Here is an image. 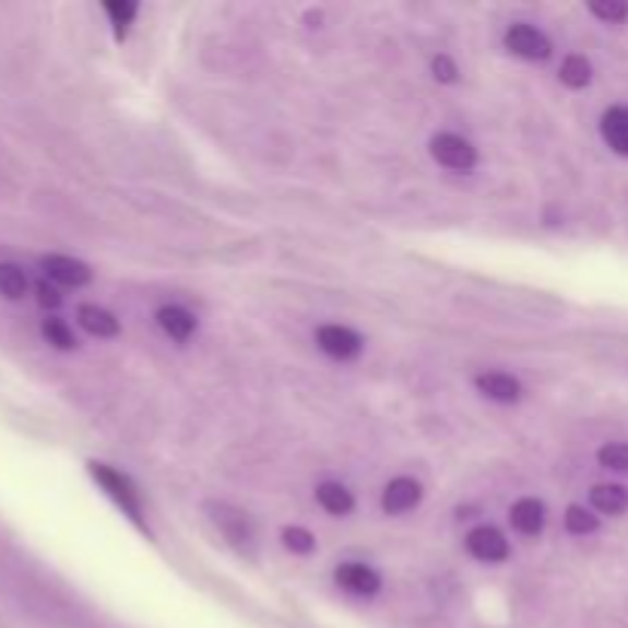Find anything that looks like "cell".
Masks as SVG:
<instances>
[{
  "label": "cell",
  "instance_id": "cell-25",
  "mask_svg": "<svg viewBox=\"0 0 628 628\" xmlns=\"http://www.w3.org/2000/svg\"><path fill=\"white\" fill-rule=\"evenodd\" d=\"M34 295H37V304L40 307H47V310H59L62 307V288L59 285H52L49 280H40V283L34 285Z\"/></svg>",
  "mask_w": 628,
  "mask_h": 628
},
{
  "label": "cell",
  "instance_id": "cell-15",
  "mask_svg": "<svg viewBox=\"0 0 628 628\" xmlns=\"http://www.w3.org/2000/svg\"><path fill=\"white\" fill-rule=\"evenodd\" d=\"M601 139L611 147L613 154L628 157V108L626 105H613L601 114Z\"/></svg>",
  "mask_w": 628,
  "mask_h": 628
},
{
  "label": "cell",
  "instance_id": "cell-16",
  "mask_svg": "<svg viewBox=\"0 0 628 628\" xmlns=\"http://www.w3.org/2000/svg\"><path fill=\"white\" fill-rule=\"evenodd\" d=\"M592 78H595V68L582 52H567L558 64V83L567 90H585Z\"/></svg>",
  "mask_w": 628,
  "mask_h": 628
},
{
  "label": "cell",
  "instance_id": "cell-10",
  "mask_svg": "<svg viewBox=\"0 0 628 628\" xmlns=\"http://www.w3.org/2000/svg\"><path fill=\"white\" fill-rule=\"evenodd\" d=\"M546 521H549V509L540 497H519L509 506V528L524 540H534V536L543 534Z\"/></svg>",
  "mask_w": 628,
  "mask_h": 628
},
{
  "label": "cell",
  "instance_id": "cell-6",
  "mask_svg": "<svg viewBox=\"0 0 628 628\" xmlns=\"http://www.w3.org/2000/svg\"><path fill=\"white\" fill-rule=\"evenodd\" d=\"M472 387H475V393L487 399V402H494V405H519L524 399V383L516 375L500 371V368L478 371L472 377Z\"/></svg>",
  "mask_w": 628,
  "mask_h": 628
},
{
  "label": "cell",
  "instance_id": "cell-22",
  "mask_svg": "<svg viewBox=\"0 0 628 628\" xmlns=\"http://www.w3.org/2000/svg\"><path fill=\"white\" fill-rule=\"evenodd\" d=\"M585 10H589L597 22H604V25H623L628 19L626 0H592Z\"/></svg>",
  "mask_w": 628,
  "mask_h": 628
},
{
  "label": "cell",
  "instance_id": "cell-5",
  "mask_svg": "<svg viewBox=\"0 0 628 628\" xmlns=\"http://www.w3.org/2000/svg\"><path fill=\"white\" fill-rule=\"evenodd\" d=\"M463 546L470 552L472 561H478V565H502L512 555L509 536L494 524H475L470 534L463 536Z\"/></svg>",
  "mask_w": 628,
  "mask_h": 628
},
{
  "label": "cell",
  "instance_id": "cell-18",
  "mask_svg": "<svg viewBox=\"0 0 628 628\" xmlns=\"http://www.w3.org/2000/svg\"><path fill=\"white\" fill-rule=\"evenodd\" d=\"M40 334H44V341H47L49 346H56V349H62V353L78 349V334H74V329L64 322L62 316H47V319L40 322Z\"/></svg>",
  "mask_w": 628,
  "mask_h": 628
},
{
  "label": "cell",
  "instance_id": "cell-14",
  "mask_svg": "<svg viewBox=\"0 0 628 628\" xmlns=\"http://www.w3.org/2000/svg\"><path fill=\"white\" fill-rule=\"evenodd\" d=\"M589 509L595 516H626L628 512V487L616 485V482H601L589 490Z\"/></svg>",
  "mask_w": 628,
  "mask_h": 628
},
{
  "label": "cell",
  "instance_id": "cell-24",
  "mask_svg": "<svg viewBox=\"0 0 628 628\" xmlns=\"http://www.w3.org/2000/svg\"><path fill=\"white\" fill-rule=\"evenodd\" d=\"M429 74L436 83L441 86H451L460 80V64H457L454 56H448V52H436L433 59H429Z\"/></svg>",
  "mask_w": 628,
  "mask_h": 628
},
{
  "label": "cell",
  "instance_id": "cell-12",
  "mask_svg": "<svg viewBox=\"0 0 628 628\" xmlns=\"http://www.w3.org/2000/svg\"><path fill=\"white\" fill-rule=\"evenodd\" d=\"M78 325L90 337H98V341H110V337L120 334V319L110 313L108 307H102V304H80Z\"/></svg>",
  "mask_w": 628,
  "mask_h": 628
},
{
  "label": "cell",
  "instance_id": "cell-11",
  "mask_svg": "<svg viewBox=\"0 0 628 628\" xmlns=\"http://www.w3.org/2000/svg\"><path fill=\"white\" fill-rule=\"evenodd\" d=\"M154 319H157V329L169 341H175V344H188L190 337L197 334V329H200V319L190 313L188 307H181V304H163L154 313Z\"/></svg>",
  "mask_w": 628,
  "mask_h": 628
},
{
  "label": "cell",
  "instance_id": "cell-1",
  "mask_svg": "<svg viewBox=\"0 0 628 628\" xmlns=\"http://www.w3.org/2000/svg\"><path fill=\"white\" fill-rule=\"evenodd\" d=\"M90 475H93V482L105 494H108L114 506L123 512L126 519L132 521L135 528H142L147 531V519H144V502H142V490L135 487V482L126 475V472L114 470L108 463H98V460H90ZM151 534V531H147Z\"/></svg>",
  "mask_w": 628,
  "mask_h": 628
},
{
  "label": "cell",
  "instance_id": "cell-9",
  "mask_svg": "<svg viewBox=\"0 0 628 628\" xmlns=\"http://www.w3.org/2000/svg\"><path fill=\"white\" fill-rule=\"evenodd\" d=\"M40 270L49 283L59 285V288H83V285L93 283V268L71 258V254H44Z\"/></svg>",
  "mask_w": 628,
  "mask_h": 628
},
{
  "label": "cell",
  "instance_id": "cell-20",
  "mask_svg": "<svg viewBox=\"0 0 628 628\" xmlns=\"http://www.w3.org/2000/svg\"><path fill=\"white\" fill-rule=\"evenodd\" d=\"M0 295L7 300H22L28 295V276L19 264L0 261Z\"/></svg>",
  "mask_w": 628,
  "mask_h": 628
},
{
  "label": "cell",
  "instance_id": "cell-26",
  "mask_svg": "<svg viewBox=\"0 0 628 628\" xmlns=\"http://www.w3.org/2000/svg\"><path fill=\"white\" fill-rule=\"evenodd\" d=\"M319 25H322V13H319V10H310V13H307V28H319Z\"/></svg>",
  "mask_w": 628,
  "mask_h": 628
},
{
  "label": "cell",
  "instance_id": "cell-17",
  "mask_svg": "<svg viewBox=\"0 0 628 628\" xmlns=\"http://www.w3.org/2000/svg\"><path fill=\"white\" fill-rule=\"evenodd\" d=\"M102 10H105L110 28L117 34V40H123L126 34H129V28L135 25L139 13H142V7H139V3H129V0H108Z\"/></svg>",
  "mask_w": 628,
  "mask_h": 628
},
{
  "label": "cell",
  "instance_id": "cell-13",
  "mask_svg": "<svg viewBox=\"0 0 628 628\" xmlns=\"http://www.w3.org/2000/svg\"><path fill=\"white\" fill-rule=\"evenodd\" d=\"M316 502H319V509L322 512H329L331 519H346L353 509H356V497H353V490L344 485V482H319L313 490Z\"/></svg>",
  "mask_w": 628,
  "mask_h": 628
},
{
  "label": "cell",
  "instance_id": "cell-7",
  "mask_svg": "<svg viewBox=\"0 0 628 628\" xmlns=\"http://www.w3.org/2000/svg\"><path fill=\"white\" fill-rule=\"evenodd\" d=\"M334 582L337 589H344L353 597H375L383 589V577L380 570L365 561H341L334 567Z\"/></svg>",
  "mask_w": 628,
  "mask_h": 628
},
{
  "label": "cell",
  "instance_id": "cell-19",
  "mask_svg": "<svg viewBox=\"0 0 628 628\" xmlns=\"http://www.w3.org/2000/svg\"><path fill=\"white\" fill-rule=\"evenodd\" d=\"M601 528V519L589 506L582 502H570L565 509V531L573 536H592Z\"/></svg>",
  "mask_w": 628,
  "mask_h": 628
},
{
  "label": "cell",
  "instance_id": "cell-4",
  "mask_svg": "<svg viewBox=\"0 0 628 628\" xmlns=\"http://www.w3.org/2000/svg\"><path fill=\"white\" fill-rule=\"evenodd\" d=\"M502 47L521 62H546V59H552V49H555L549 34L540 32L531 22H512L502 32Z\"/></svg>",
  "mask_w": 628,
  "mask_h": 628
},
{
  "label": "cell",
  "instance_id": "cell-23",
  "mask_svg": "<svg viewBox=\"0 0 628 628\" xmlns=\"http://www.w3.org/2000/svg\"><path fill=\"white\" fill-rule=\"evenodd\" d=\"M280 540H283V546L292 552V555H310V552H316V534L313 531H307V528H300V524L283 528Z\"/></svg>",
  "mask_w": 628,
  "mask_h": 628
},
{
  "label": "cell",
  "instance_id": "cell-3",
  "mask_svg": "<svg viewBox=\"0 0 628 628\" xmlns=\"http://www.w3.org/2000/svg\"><path fill=\"white\" fill-rule=\"evenodd\" d=\"M313 341L319 353H325L334 362H356L365 353V337L344 322H322L316 325Z\"/></svg>",
  "mask_w": 628,
  "mask_h": 628
},
{
  "label": "cell",
  "instance_id": "cell-2",
  "mask_svg": "<svg viewBox=\"0 0 628 628\" xmlns=\"http://www.w3.org/2000/svg\"><path fill=\"white\" fill-rule=\"evenodd\" d=\"M429 157L436 159L441 169H448V173L470 175L478 166V147L466 135L445 129V132H436L429 139Z\"/></svg>",
  "mask_w": 628,
  "mask_h": 628
},
{
  "label": "cell",
  "instance_id": "cell-21",
  "mask_svg": "<svg viewBox=\"0 0 628 628\" xmlns=\"http://www.w3.org/2000/svg\"><path fill=\"white\" fill-rule=\"evenodd\" d=\"M597 463L601 470L628 472V441H604L597 448Z\"/></svg>",
  "mask_w": 628,
  "mask_h": 628
},
{
  "label": "cell",
  "instance_id": "cell-8",
  "mask_svg": "<svg viewBox=\"0 0 628 628\" xmlns=\"http://www.w3.org/2000/svg\"><path fill=\"white\" fill-rule=\"evenodd\" d=\"M424 485L414 475H395L380 490V506H383L387 516H408L424 502Z\"/></svg>",
  "mask_w": 628,
  "mask_h": 628
}]
</instances>
